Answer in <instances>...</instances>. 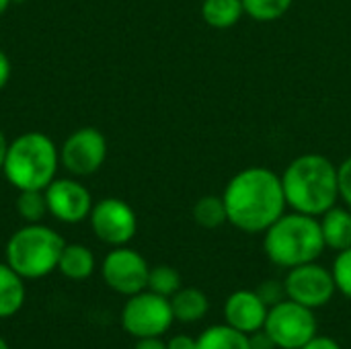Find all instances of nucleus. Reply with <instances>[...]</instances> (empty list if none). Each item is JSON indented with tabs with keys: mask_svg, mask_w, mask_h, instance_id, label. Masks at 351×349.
<instances>
[{
	"mask_svg": "<svg viewBox=\"0 0 351 349\" xmlns=\"http://www.w3.org/2000/svg\"><path fill=\"white\" fill-rule=\"evenodd\" d=\"M228 222L247 232H265L284 212L286 193L282 177L265 167H249L237 173L222 193Z\"/></svg>",
	"mask_w": 351,
	"mask_h": 349,
	"instance_id": "f257e3e1",
	"label": "nucleus"
},
{
	"mask_svg": "<svg viewBox=\"0 0 351 349\" xmlns=\"http://www.w3.org/2000/svg\"><path fill=\"white\" fill-rule=\"evenodd\" d=\"M286 204L300 214L323 216L339 200L337 167L323 154H302L282 173Z\"/></svg>",
	"mask_w": 351,
	"mask_h": 349,
	"instance_id": "f03ea898",
	"label": "nucleus"
},
{
	"mask_svg": "<svg viewBox=\"0 0 351 349\" xmlns=\"http://www.w3.org/2000/svg\"><path fill=\"white\" fill-rule=\"evenodd\" d=\"M263 234L267 259L284 269L313 263L327 249L319 218L300 212H284Z\"/></svg>",
	"mask_w": 351,
	"mask_h": 349,
	"instance_id": "7ed1b4c3",
	"label": "nucleus"
},
{
	"mask_svg": "<svg viewBox=\"0 0 351 349\" xmlns=\"http://www.w3.org/2000/svg\"><path fill=\"white\" fill-rule=\"evenodd\" d=\"M60 148L43 132H25L8 142L2 175L16 189H45L58 173Z\"/></svg>",
	"mask_w": 351,
	"mask_h": 349,
	"instance_id": "20e7f679",
	"label": "nucleus"
},
{
	"mask_svg": "<svg viewBox=\"0 0 351 349\" xmlns=\"http://www.w3.org/2000/svg\"><path fill=\"white\" fill-rule=\"evenodd\" d=\"M66 241L53 228L37 222L19 228L6 243V263L23 280H41L58 269Z\"/></svg>",
	"mask_w": 351,
	"mask_h": 349,
	"instance_id": "39448f33",
	"label": "nucleus"
},
{
	"mask_svg": "<svg viewBox=\"0 0 351 349\" xmlns=\"http://www.w3.org/2000/svg\"><path fill=\"white\" fill-rule=\"evenodd\" d=\"M263 329L278 349H300L315 335H319L315 311L290 298L269 309Z\"/></svg>",
	"mask_w": 351,
	"mask_h": 349,
	"instance_id": "423d86ee",
	"label": "nucleus"
},
{
	"mask_svg": "<svg viewBox=\"0 0 351 349\" xmlns=\"http://www.w3.org/2000/svg\"><path fill=\"white\" fill-rule=\"evenodd\" d=\"M171 298L154 294L150 290L128 296V302L121 311V327L136 339L144 337H162L173 325Z\"/></svg>",
	"mask_w": 351,
	"mask_h": 349,
	"instance_id": "0eeeda50",
	"label": "nucleus"
},
{
	"mask_svg": "<svg viewBox=\"0 0 351 349\" xmlns=\"http://www.w3.org/2000/svg\"><path fill=\"white\" fill-rule=\"evenodd\" d=\"M107 158V140L97 128L74 130L60 146V165L74 177L95 175Z\"/></svg>",
	"mask_w": 351,
	"mask_h": 349,
	"instance_id": "6e6552de",
	"label": "nucleus"
},
{
	"mask_svg": "<svg viewBox=\"0 0 351 349\" xmlns=\"http://www.w3.org/2000/svg\"><path fill=\"white\" fill-rule=\"evenodd\" d=\"M284 288L286 298L313 311L327 306L337 292L331 269L319 265L317 261L288 269Z\"/></svg>",
	"mask_w": 351,
	"mask_h": 349,
	"instance_id": "1a4fd4ad",
	"label": "nucleus"
},
{
	"mask_svg": "<svg viewBox=\"0 0 351 349\" xmlns=\"http://www.w3.org/2000/svg\"><path fill=\"white\" fill-rule=\"evenodd\" d=\"M95 237L109 247H125L138 232V218L130 204L119 197L97 202L88 216Z\"/></svg>",
	"mask_w": 351,
	"mask_h": 349,
	"instance_id": "9d476101",
	"label": "nucleus"
},
{
	"mask_svg": "<svg viewBox=\"0 0 351 349\" xmlns=\"http://www.w3.org/2000/svg\"><path fill=\"white\" fill-rule=\"evenodd\" d=\"M101 276L113 292L121 296H134L148 288L150 267L138 251L125 245V247H113L105 255L101 265Z\"/></svg>",
	"mask_w": 351,
	"mask_h": 349,
	"instance_id": "9b49d317",
	"label": "nucleus"
},
{
	"mask_svg": "<svg viewBox=\"0 0 351 349\" xmlns=\"http://www.w3.org/2000/svg\"><path fill=\"white\" fill-rule=\"evenodd\" d=\"M45 200L49 214L64 224H78L82 220H88L93 210V197L90 191L76 179H53L45 187Z\"/></svg>",
	"mask_w": 351,
	"mask_h": 349,
	"instance_id": "f8f14e48",
	"label": "nucleus"
},
{
	"mask_svg": "<svg viewBox=\"0 0 351 349\" xmlns=\"http://www.w3.org/2000/svg\"><path fill=\"white\" fill-rule=\"evenodd\" d=\"M269 306L255 290H237L224 302V323L245 335L263 329Z\"/></svg>",
	"mask_w": 351,
	"mask_h": 349,
	"instance_id": "ddd939ff",
	"label": "nucleus"
},
{
	"mask_svg": "<svg viewBox=\"0 0 351 349\" xmlns=\"http://www.w3.org/2000/svg\"><path fill=\"white\" fill-rule=\"evenodd\" d=\"M321 232H323V241L327 249L333 251H343L351 247V210L348 208H337L333 206L331 210H327L321 220Z\"/></svg>",
	"mask_w": 351,
	"mask_h": 349,
	"instance_id": "4468645a",
	"label": "nucleus"
},
{
	"mask_svg": "<svg viewBox=\"0 0 351 349\" xmlns=\"http://www.w3.org/2000/svg\"><path fill=\"white\" fill-rule=\"evenodd\" d=\"M173 317L179 323H197L210 311V300L199 288H181L171 296Z\"/></svg>",
	"mask_w": 351,
	"mask_h": 349,
	"instance_id": "2eb2a0df",
	"label": "nucleus"
},
{
	"mask_svg": "<svg viewBox=\"0 0 351 349\" xmlns=\"http://www.w3.org/2000/svg\"><path fill=\"white\" fill-rule=\"evenodd\" d=\"M58 272L72 280V282H82L88 280L95 274V255L88 247L72 243L66 245L58 263Z\"/></svg>",
	"mask_w": 351,
	"mask_h": 349,
	"instance_id": "dca6fc26",
	"label": "nucleus"
},
{
	"mask_svg": "<svg viewBox=\"0 0 351 349\" xmlns=\"http://www.w3.org/2000/svg\"><path fill=\"white\" fill-rule=\"evenodd\" d=\"M25 304V280L8 265L0 263V319L16 315Z\"/></svg>",
	"mask_w": 351,
	"mask_h": 349,
	"instance_id": "f3484780",
	"label": "nucleus"
},
{
	"mask_svg": "<svg viewBox=\"0 0 351 349\" xmlns=\"http://www.w3.org/2000/svg\"><path fill=\"white\" fill-rule=\"evenodd\" d=\"M243 14V0H204L202 4V16L214 29H230Z\"/></svg>",
	"mask_w": 351,
	"mask_h": 349,
	"instance_id": "a211bd4d",
	"label": "nucleus"
},
{
	"mask_svg": "<svg viewBox=\"0 0 351 349\" xmlns=\"http://www.w3.org/2000/svg\"><path fill=\"white\" fill-rule=\"evenodd\" d=\"M195 339H197V349H251L249 335L228 327L226 323L208 327Z\"/></svg>",
	"mask_w": 351,
	"mask_h": 349,
	"instance_id": "6ab92c4d",
	"label": "nucleus"
},
{
	"mask_svg": "<svg viewBox=\"0 0 351 349\" xmlns=\"http://www.w3.org/2000/svg\"><path fill=\"white\" fill-rule=\"evenodd\" d=\"M193 220L197 226L208 228V230H214V228H220L222 224H226L228 216H226V206H224L222 195L199 197L193 206Z\"/></svg>",
	"mask_w": 351,
	"mask_h": 349,
	"instance_id": "aec40b11",
	"label": "nucleus"
},
{
	"mask_svg": "<svg viewBox=\"0 0 351 349\" xmlns=\"http://www.w3.org/2000/svg\"><path fill=\"white\" fill-rule=\"evenodd\" d=\"M16 212L27 224H37L41 222L49 210H47V200H45V189H25L19 191L16 197Z\"/></svg>",
	"mask_w": 351,
	"mask_h": 349,
	"instance_id": "412c9836",
	"label": "nucleus"
},
{
	"mask_svg": "<svg viewBox=\"0 0 351 349\" xmlns=\"http://www.w3.org/2000/svg\"><path fill=\"white\" fill-rule=\"evenodd\" d=\"M181 274L171 267V265H156L150 267V276H148V288L154 294H160L165 298H171L177 290H181Z\"/></svg>",
	"mask_w": 351,
	"mask_h": 349,
	"instance_id": "4be33fe9",
	"label": "nucleus"
},
{
	"mask_svg": "<svg viewBox=\"0 0 351 349\" xmlns=\"http://www.w3.org/2000/svg\"><path fill=\"white\" fill-rule=\"evenodd\" d=\"M294 0H243L245 14L255 19L257 23H271L282 19Z\"/></svg>",
	"mask_w": 351,
	"mask_h": 349,
	"instance_id": "5701e85b",
	"label": "nucleus"
},
{
	"mask_svg": "<svg viewBox=\"0 0 351 349\" xmlns=\"http://www.w3.org/2000/svg\"><path fill=\"white\" fill-rule=\"evenodd\" d=\"M331 274H333L337 292H341L346 298H351V247L337 253Z\"/></svg>",
	"mask_w": 351,
	"mask_h": 349,
	"instance_id": "b1692460",
	"label": "nucleus"
},
{
	"mask_svg": "<svg viewBox=\"0 0 351 349\" xmlns=\"http://www.w3.org/2000/svg\"><path fill=\"white\" fill-rule=\"evenodd\" d=\"M261 300L271 309L276 304H280L282 300H286V288H284V282H276V280H269V282H263L257 290H255Z\"/></svg>",
	"mask_w": 351,
	"mask_h": 349,
	"instance_id": "393cba45",
	"label": "nucleus"
},
{
	"mask_svg": "<svg viewBox=\"0 0 351 349\" xmlns=\"http://www.w3.org/2000/svg\"><path fill=\"white\" fill-rule=\"evenodd\" d=\"M337 177H339V197L351 210V156H348L337 167Z\"/></svg>",
	"mask_w": 351,
	"mask_h": 349,
	"instance_id": "a878e982",
	"label": "nucleus"
},
{
	"mask_svg": "<svg viewBox=\"0 0 351 349\" xmlns=\"http://www.w3.org/2000/svg\"><path fill=\"white\" fill-rule=\"evenodd\" d=\"M249 346H251V349H278L265 329H259V331L251 333L249 335Z\"/></svg>",
	"mask_w": 351,
	"mask_h": 349,
	"instance_id": "bb28decb",
	"label": "nucleus"
},
{
	"mask_svg": "<svg viewBox=\"0 0 351 349\" xmlns=\"http://www.w3.org/2000/svg\"><path fill=\"white\" fill-rule=\"evenodd\" d=\"M300 349H341V346L329 335H315L306 346H302Z\"/></svg>",
	"mask_w": 351,
	"mask_h": 349,
	"instance_id": "cd10ccee",
	"label": "nucleus"
},
{
	"mask_svg": "<svg viewBox=\"0 0 351 349\" xmlns=\"http://www.w3.org/2000/svg\"><path fill=\"white\" fill-rule=\"evenodd\" d=\"M167 349H197V339L191 335H175L167 341Z\"/></svg>",
	"mask_w": 351,
	"mask_h": 349,
	"instance_id": "c85d7f7f",
	"label": "nucleus"
},
{
	"mask_svg": "<svg viewBox=\"0 0 351 349\" xmlns=\"http://www.w3.org/2000/svg\"><path fill=\"white\" fill-rule=\"evenodd\" d=\"M10 74H12V66H10V60L8 56L0 49V91L8 84L10 80Z\"/></svg>",
	"mask_w": 351,
	"mask_h": 349,
	"instance_id": "c756f323",
	"label": "nucleus"
},
{
	"mask_svg": "<svg viewBox=\"0 0 351 349\" xmlns=\"http://www.w3.org/2000/svg\"><path fill=\"white\" fill-rule=\"evenodd\" d=\"M134 349H167V344L160 337H144V339H138Z\"/></svg>",
	"mask_w": 351,
	"mask_h": 349,
	"instance_id": "7c9ffc66",
	"label": "nucleus"
},
{
	"mask_svg": "<svg viewBox=\"0 0 351 349\" xmlns=\"http://www.w3.org/2000/svg\"><path fill=\"white\" fill-rule=\"evenodd\" d=\"M6 148H8V140H6L4 132L0 130V173H2V165H4V154H6Z\"/></svg>",
	"mask_w": 351,
	"mask_h": 349,
	"instance_id": "2f4dec72",
	"label": "nucleus"
},
{
	"mask_svg": "<svg viewBox=\"0 0 351 349\" xmlns=\"http://www.w3.org/2000/svg\"><path fill=\"white\" fill-rule=\"evenodd\" d=\"M12 4V0H0V16L8 10V6Z\"/></svg>",
	"mask_w": 351,
	"mask_h": 349,
	"instance_id": "473e14b6",
	"label": "nucleus"
},
{
	"mask_svg": "<svg viewBox=\"0 0 351 349\" xmlns=\"http://www.w3.org/2000/svg\"><path fill=\"white\" fill-rule=\"evenodd\" d=\"M0 349H10V348H8V344H6V341L2 339V335H0Z\"/></svg>",
	"mask_w": 351,
	"mask_h": 349,
	"instance_id": "72a5a7b5",
	"label": "nucleus"
},
{
	"mask_svg": "<svg viewBox=\"0 0 351 349\" xmlns=\"http://www.w3.org/2000/svg\"><path fill=\"white\" fill-rule=\"evenodd\" d=\"M23 2H27V0H12V4H23Z\"/></svg>",
	"mask_w": 351,
	"mask_h": 349,
	"instance_id": "f704fd0d",
	"label": "nucleus"
}]
</instances>
